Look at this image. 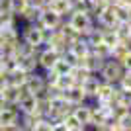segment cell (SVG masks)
I'll list each match as a JSON object with an SVG mask.
<instances>
[{"mask_svg":"<svg viewBox=\"0 0 131 131\" xmlns=\"http://www.w3.org/2000/svg\"><path fill=\"white\" fill-rule=\"evenodd\" d=\"M65 20L71 24V26L74 27L78 33H80L82 37H86L88 33L96 27V22L92 20V16H90L88 12H71Z\"/></svg>","mask_w":131,"mask_h":131,"instance_id":"1","label":"cell"},{"mask_svg":"<svg viewBox=\"0 0 131 131\" xmlns=\"http://www.w3.org/2000/svg\"><path fill=\"white\" fill-rule=\"evenodd\" d=\"M45 35H47V31L41 29L37 24H26L22 27V31H20V37L26 43H29L31 47H37V49H41L45 45Z\"/></svg>","mask_w":131,"mask_h":131,"instance_id":"2","label":"cell"},{"mask_svg":"<svg viewBox=\"0 0 131 131\" xmlns=\"http://www.w3.org/2000/svg\"><path fill=\"white\" fill-rule=\"evenodd\" d=\"M123 67H121L119 61L115 59H108L104 61V65H102V69H100L98 77L102 78L104 82H110V84H117L119 82V78L123 77Z\"/></svg>","mask_w":131,"mask_h":131,"instance_id":"3","label":"cell"},{"mask_svg":"<svg viewBox=\"0 0 131 131\" xmlns=\"http://www.w3.org/2000/svg\"><path fill=\"white\" fill-rule=\"evenodd\" d=\"M63 22H65V20H63L59 14H55L53 10L45 8V10H41V14H39V20H37L35 24H37L41 29H45V31H53V29H59Z\"/></svg>","mask_w":131,"mask_h":131,"instance_id":"4","label":"cell"},{"mask_svg":"<svg viewBox=\"0 0 131 131\" xmlns=\"http://www.w3.org/2000/svg\"><path fill=\"white\" fill-rule=\"evenodd\" d=\"M43 47H49V49L57 51L59 55H63L67 49H69V41L65 39V35H63L59 29H53V31H47Z\"/></svg>","mask_w":131,"mask_h":131,"instance_id":"5","label":"cell"},{"mask_svg":"<svg viewBox=\"0 0 131 131\" xmlns=\"http://www.w3.org/2000/svg\"><path fill=\"white\" fill-rule=\"evenodd\" d=\"M26 90L29 94H33V96H37V94L45 92V88H47V80H45L43 72L41 71H35V72H29L26 78Z\"/></svg>","mask_w":131,"mask_h":131,"instance_id":"6","label":"cell"},{"mask_svg":"<svg viewBox=\"0 0 131 131\" xmlns=\"http://www.w3.org/2000/svg\"><path fill=\"white\" fill-rule=\"evenodd\" d=\"M61 55L57 53V51L49 49V47H41L37 53V67H39V71H51L55 67V63L59 61Z\"/></svg>","mask_w":131,"mask_h":131,"instance_id":"7","label":"cell"},{"mask_svg":"<svg viewBox=\"0 0 131 131\" xmlns=\"http://www.w3.org/2000/svg\"><path fill=\"white\" fill-rule=\"evenodd\" d=\"M20 123V110L18 106H10L4 104L0 108V125L2 127H12Z\"/></svg>","mask_w":131,"mask_h":131,"instance_id":"8","label":"cell"},{"mask_svg":"<svg viewBox=\"0 0 131 131\" xmlns=\"http://www.w3.org/2000/svg\"><path fill=\"white\" fill-rule=\"evenodd\" d=\"M72 114H74V117L80 121L82 127L90 129V123H92V108H90V102H84V104H80V106H74Z\"/></svg>","mask_w":131,"mask_h":131,"instance_id":"9","label":"cell"},{"mask_svg":"<svg viewBox=\"0 0 131 131\" xmlns=\"http://www.w3.org/2000/svg\"><path fill=\"white\" fill-rule=\"evenodd\" d=\"M100 84H102V78H100L98 74H90V77L80 84L82 90H84V94H86V100H88V102H94L96 94H98Z\"/></svg>","mask_w":131,"mask_h":131,"instance_id":"10","label":"cell"},{"mask_svg":"<svg viewBox=\"0 0 131 131\" xmlns=\"http://www.w3.org/2000/svg\"><path fill=\"white\" fill-rule=\"evenodd\" d=\"M63 96H65V100L72 106H80V104H84V102H88L82 86H78V84H72L71 88H67L65 92H63Z\"/></svg>","mask_w":131,"mask_h":131,"instance_id":"11","label":"cell"},{"mask_svg":"<svg viewBox=\"0 0 131 131\" xmlns=\"http://www.w3.org/2000/svg\"><path fill=\"white\" fill-rule=\"evenodd\" d=\"M37 53H39V51H37ZM37 53L26 55V57H18V67H20L24 72H27V74L39 71V67H37Z\"/></svg>","mask_w":131,"mask_h":131,"instance_id":"12","label":"cell"},{"mask_svg":"<svg viewBox=\"0 0 131 131\" xmlns=\"http://www.w3.org/2000/svg\"><path fill=\"white\" fill-rule=\"evenodd\" d=\"M49 10H53L55 14H59V16L65 20V18L72 12V2L71 0H51Z\"/></svg>","mask_w":131,"mask_h":131,"instance_id":"13","label":"cell"},{"mask_svg":"<svg viewBox=\"0 0 131 131\" xmlns=\"http://www.w3.org/2000/svg\"><path fill=\"white\" fill-rule=\"evenodd\" d=\"M20 114H29V112H37V98L33 94H24L20 102H18Z\"/></svg>","mask_w":131,"mask_h":131,"instance_id":"14","label":"cell"},{"mask_svg":"<svg viewBox=\"0 0 131 131\" xmlns=\"http://www.w3.org/2000/svg\"><path fill=\"white\" fill-rule=\"evenodd\" d=\"M43 119V115L39 112H29V114H20V125L24 127L26 131H31L35 127V123Z\"/></svg>","mask_w":131,"mask_h":131,"instance_id":"15","label":"cell"},{"mask_svg":"<svg viewBox=\"0 0 131 131\" xmlns=\"http://www.w3.org/2000/svg\"><path fill=\"white\" fill-rule=\"evenodd\" d=\"M39 14H41V10H39L37 6H33L31 0H29V4L26 6V10L20 14V20H22L24 24H35L39 20Z\"/></svg>","mask_w":131,"mask_h":131,"instance_id":"16","label":"cell"},{"mask_svg":"<svg viewBox=\"0 0 131 131\" xmlns=\"http://www.w3.org/2000/svg\"><path fill=\"white\" fill-rule=\"evenodd\" d=\"M90 74H92V72L88 71V69H84L82 65L72 67V69H71V72H69V77L72 78V82H74V84H78V86H80V84H82L84 80H86V78L90 77Z\"/></svg>","mask_w":131,"mask_h":131,"instance_id":"17","label":"cell"},{"mask_svg":"<svg viewBox=\"0 0 131 131\" xmlns=\"http://www.w3.org/2000/svg\"><path fill=\"white\" fill-rule=\"evenodd\" d=\"M129 51H131V43H129V41H119L117 45L112 47V57H110V59H115V61H119V63H121V59H123Z\"/></svg>","mask_w":131,"mask_h":131,"instance_id":"18","label":"cell"},{"mask_svg":"<svg viewBox=\"0 0 131 131\" xmlns=\"http://www.w3.org/2000/svg\"><path fill=\"white\" fill-rule=\"evenodd\" d=\"M8 78H10V86H24L26 84V78H27V72H24L20 67L16 71L8 72Z\"/></svg>","mask_w":131,"mask_h":131,"instance_id":"19","label":"cell"},{"mask_svg":"<svg viewBox=\"0 0 131 131\" xmlns=\"http://www.w3.org/2000/svg\"><path fill=\"white\" fill-rule=\"evenodd\" d=\"M0 67H2V71H4V72L16 71V69H18V57H16V55H2Z\"/></svg>","mask_w":131,"mask_h":131,"instance_id":"20","label":"cell"},{"mask_svg":"<svg viewBox=\"0 0 131 131\" xmlns=\"http://www.w3.org/2000/svg\"><path fill=\"white\" fill-rule=\"evenodd\" d=\"M102 43L108 45V47H114V45L119 43V39H117L114 29H102Z\"/></svg>","mask_w":131,"mask_h":131,"instance_id":"21","label":"cell"},{"mask_svg":"<svg viewBox=\"0 0 131 131\" xmlns=\"http://www.w3.org/2000/svg\"><path fill=\"white\" fill-rule=\"evenodd\" d=\"M10 2V10L14 12V16L20 20V14L26 10V6L29 4V0H8Z\"/></svg>","mask_w":131,"mask_h":131,"instance_id":"22","label":"cell"},{"mask_svg":"<svg viewBox=\"0 0 131 131\" xmlns=\"http://www.w3.org/2000/svg\"><path fill=\"white\" fill-rule=\"evenodd\" d=\"M74 82H72V78L69 77V74H63V77H57V80L53 82V86L55 88H59L61 92H65L67 88H71Z\"/></svg>","mask_w":131,"mask_h":131,"instance_id":"23","label":"cell"},{"mask_svg":"<svg viewBox=\"0 0 131 131\" xmlns=\"http://www.w3.org/2000/svg\"><path fill=\"white\" fill-rule=\"evenodd\" d=\"M71 69H72V67L69 65V63L63 59V57H59V61L55 63V67L51 69V71H55L57 74H59V77H63V74H69V72H71Z\"/></svg>","mask_w":131,"mask_h":131,"instance_id":"24","label":"cell"},{"mask_svg":"<svg viewBox=\"0 0 131 131\" xmlns=\"http://www.w3.org/2000/svg\"><path fill=\"white\" fill-rule=\"evenodd\" d=\"M114 31H115V35H117L119 41H129V24H117L114 27Z\"/></svg>","mask_w":131,"mask_h":131,"instance_id":"25","label":"cell"},{"mask_svg":"<svg viewBox=\"0 0 131 131\" xmlns=\"http://www.w3.org/2000/svg\"><path fill=\"white\" fill-rule=\"evenodd\" d=\"M92 53L102 57V59H110V57H112V47H108V45H104V43H98V45L92 47Z\"/></svg>","mask_w":131,"mask_h":131,"instance_id":"26","label":"cell"},{"mask_svg":"<svg viewBox=\"0 0 131 131\" xmlns=\"http://www.w3.org/2000/svg\"><path fill=\"white\" fill-rule=\"evenodd\" d=\"M115 125H117L119 131H131V112L125 114L123 117H119V119L115 121Z\"/></svg>","mask_w":131,"mask_h":131,"instance_id":"27","label":"cell"},{"mask_svg":"<svg viewBox=\"0 0 131 131\" xmlns=\"http://www.w3.org/2000/svg\"><path fill=\"white\" fill-rule=\"evenodd\" d=\"M117 104L125 106L127 110H131V90H121L119 88V100H117Z\"/></svg>","mask_w":131,"mask_h":131,"instance_id":"28","label":"cell"},{"mask_svg":"<svg viewBox=\"0 0 131 131\" xmlns=\"http://www.w3.org/2000/svg\"><path fill=\"white\" fill-rule=\"evenodd\" d=\"M63 121H65V125H67V129H74V127H82L80 125V121L74 117V114H69V115H65L63 117Z\"/></svg>","mask_w":131,"mask_h":131,"instance_id":"29","label":"cell"},{"mask_svg":"<svg viewBox=\"0 0 131 131\" xmlns=\"http://www.w3.org/2000/svg\"><path fill=\"white\" fill-rule=\"evenodd\" d=\"M117 86L121 88V90H131V72H123V77L119 78V82H117Z\"/></svg>","mask_w":131,"mask_h":131,"instance_id":"30","label":"cell"},{"mask_svg":"<svg viewBox=\"0 0 131 131\" xmlns=\"http://www.w3.org/2000/svg\"><path fill=\"white\" fill-rule=\"evenodd\" d=\"M51 129H53V123H51L47 117H43L39 123H35V127H33L31 131H51Z\"/></svg>","mask_w":131,"mask_h":131,"instance_id":"31","label":"cell"},{"mask_svg":"<svg viewBox=\"0 0 131 131\" xmlns=\"http://www.w3.org/2000/svg\"><path fill=\"white\" fill-rule=\"evenodd\" d=\"M8 86H10V78H8V72L2 71V72H0V94L4 92Z\"/></svg>","mask_w":131,"mask_h":131,"instance_id":"32","label":"cell"},{"mask_svg":"<svg viewBox=\"0 0 131 131\" xmlns=\"http://www.w3.org/2000/svg\"><path fill=\"white\" fill-rule=\"evenodd\" d=\"M121 67H123V71H127V72H131V51L121 59Z\"/></svg>","mask_w":131,"mask_h":131,"instance_id":"33","label":"cell"},{"mask_svg":"<svg viewBox=\"0 0 131 131\" xmlns=\"http://www.w3.org/2000/svg\"><path fill=\"white\" fill-rule=\"evenodd\" d=\"M31 4H33V6H37L39 10H45V8H49L51 0H31Z\"/></svg>","mask_w":131,"mask_h":131,"instance_id":"34","label":"cell"},{"mask_svg":"<svg viewBox=\"0 0 131 131\" xmlns=\"http://www.w3.org/2000/svg\"><path fill=\"white\" fill-rule=\"evenodd\" d=\"M51 131H69V129H67L65 121L61 119V121H55V123H53V129H51Z\"/></svg>","mask_w":131,"mask_h":131,"instance_id":"35","label":"cell"},{"mask_svg":"<svg viewBox=\"0 0 131 131\" xmlns=\"http://www.w3.org/2000/svg\"><path fill=\"white\" fill-rule=\"evenodd\" d=\"M104 4L106 6H115V4H119V0H104Z\"/></svg>","mask_w":131,"mask_h":131,"instance_id":"36","label":"cell"},{"mask_svg":"<svg viewBox=\"0 0 131 131\" xmlns=\"http://www.w3.org/2000/svg\"><path fill=\"white\" fill-rule=\"evenodd\" d=\"M121 6H127V8H131V0H119Z\"/></svg>","mask_w":131,"mask_h":131,"instance_id":"37","label":"cell"},{"mask_svg":"<svg viewBox=\"0 0 131 131\" xmlns=\"http://www.w3.org/2000/svg\"><path fill=\"white\" fill-rule=\"evenodd\" d=\"M69 131H88L86 127H74V129H69Z\"/></svg>","mask_w":131,"mask_h":131,"instance_id":"38","label":"cell"},{"mask_svg":"<svg viewBox=\"0 0 131 131\" xmlns=\"http://www.w3.org/2000/svg\"><path fill=\"white\" fill-rule=\"evenodd\" d=\"M2 55H4V49H2V45H0V59H2Z\"/></svg>","mask_w":131,"mask_h":131,"instance_id":"39","label":"cell"},{"mask_svg":"<svg viewBox=\"0 0 131 131\" xmlns=\"http://www.w3.org/2000/svg\"><path fill=\"white\" fill-rule=\"evenodd\" d=\"M129 41H131V24H129Z\"/></svg>","mask_w":131,"mask_h":131,"instance_id":"40","label":"cell"},{"mask_svg":"<svg viewBox=\"0 0 131 131\" xmlns=\"http://www.w3.org/2000/svg\"><path fill=\"white\" fill-rule=\"evenodd\" d=\"M129 24H131V8H129Z\"/></svg>","mask_w":131,"mask_h":131,"instance_id":"41","label":"cell"},{"mask_svg":"<svg viewBox=\"0 0 131 131\" xmlns=\"http://www.w3.org/2000/svg\"><path fill=\"white\" fill-rule=\"evenodd\" d=\"M2 4H4V0H0V6H2Z\"/></svg>","mask_w":131,"mask_h":131,"instance_id":"42","label":"cell"}]
</instances>
